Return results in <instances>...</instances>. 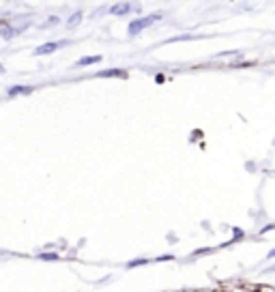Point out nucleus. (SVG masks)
<instances>
[{
    "instance_id": "3",
    "label": "nucleus",
    "mask_w": 275,
    "mask_h": 292,
    "mask_svg": "<svg viewBox=\"0 0 275 292\" xmlns=\"http://www.w3.org/2000/svg\"><path fill=\"white\" fill-rule=\"evenodd\" d=\"M131 9H133L131 2H118V4L110 7V13H112V15H125V13H129Z\"/></svg>"
},
{
    "instance_id": "8",
    "label": "nucleus",
    "mask_w": 275,
    "mask_h": 292,
    "mask_svg": "<svg viewBox=\"0 0 275 292\" xmlns=\"http://www.w3.org/2000/svg\"><path fill=\"white\" fill-rule=\"evenodd\" d=\"M82 17H84V13H82V11H78V13H73V15H71V17H69V19H67V26H69V28H73V26H78V24H80V22H82Z\"/></svg>"
},
{
    "instance_id": "1",
    "label": "nucleus",
    "mask_w": 275,
    "mask_h": 292,
    "mask_svg": "<svg viewBox=\"0 0 275 292\" xmlns=\"http://www.w3.org/2000/svg\"><path fill=\"white\" fill-rule=\"evenodd\" d=\"M157 19H162V13H153V15H148V17H138V19H133L131 24H129V34H138V32H142L144 28H148L153 22H157Z\"/></svg>"
},
{
    "instance_id": "7",
    "label": "nucleus",
    "mask_w": 275,
    "mask_h": 292,
    "mask_svg": "<svg viewBox=\"0 0 275 292\" xmlns=\"http://www.w3.org/2000/svg\"><path fill=\"white\" fill-rule=\"evenodd\" d=\"M9 95H26V92H32V88L31 86H11V88H9Z\"/></svg>"
},
{
    "instance_id": "12",
    "label": "nucleus",
    "mask_w": 275,
    "mask_h": 292,
    "mask_svg": "<svg viewBox=\"0 0 275 292\" xmlns=\"http://www.w3.org/2000/svg\"><path fill=\"white\" fill-rule=\"evenodd\" d=\"M267 258H271V260L275 258V249H271V251H269V256H267Z\"/></svg>"
},
{
    "instance_id": "11",
    "label": "nucleus",
    "mask_w": 275,
    "mask_h": 292,
    "mask_svg": "<svg viewBox=\"0 0 275 292\" xmlns=\"http://www.w3.org/2000/svg\"><path fill=\"white\" fill-rule=\"evenodd\" d=\"M58 22H61V19H58V17H49V19H48L46 24H48V26H49V24H58Z\"/></svg>"
},
{
    "instance_id": "4",
    "label": "nucleus",
    "mask_w": 275,
    "mask_h": 292,
    "mask_svg": "<svg viewBox=\"0 0 275 292\" xmlns=\"http://www.w3.org/2000/svg\"><path fill=\"white\" fill-rule=\"evenodd\" d=\"M0 32H2V39H11L13 34H19V28H13L7 22H2L0 24Z\"/></svg>"
},
{
    "instance_id": "5",
    "label": "nucleus",
    "mask_w": 275,
    "mask_h": 292,
    "mask_svg": "<svg viewBox=\"0 0 275 292\" xmlns=\"http://www.w3.org/2000/svg\"><path fill=\"white\" fill-rule=\"evenodd\" d=\"M97 76L99 77H125L127 73L121 71V69H110V71H99Z\"/></svg>"
},
{
    "instance_id": "6",
    "label": "nucleus",
    "mask_w": 275,
    "mask_h": 292,
    "mask_svg": "<svg viewBox=\"0 0 275 292\" xmlns=\"http://www.w3.org/2000/svg\"><path fill=\"white\" fill-rule=\"evenodd\" d=\"M101 61V56H84L76 62V67H86V65H95V62Z\"/></svg>"
},
{
    "instance_id": "2",
    "label": "nucleus",
    "mask_w": 275,
    "mask_h": 292,
    "mask_svg": "<svg viewBox=\"0 0 275 292\" xmlns=\"http://www.w3.org/2000/svg\"><path fill=\"white\" fill-rule=\"evenodd\" d=\"M69 41H52V43H43V46H39L37 49H34V56H46V54H52L56 52L58 47L67 46Z\"/></svg>"
},
{
    "instance_id": "9",
    "label": "nucleus",
    "mask_w": 275,
    "mask_h": 292,
    "mask_svg": "<svg viewBox=\"0 0 275 292\" xmlns=\"http://www.w3.org/2000/svg\"><path fill=\"white\" fill-rule=\"evenodd\" d=\"M39 258L41 260H58V254H41Z\"/></svg>"
},
{
    "instance_id": "10",
    "label": "nucleus",
    "mask_w": 275,
    "mask_h": 292,
    "mask_svg": "<svg viewBox=\"0 0 275 292\" xmlns=\"http://www.w3.org/2000/svg\"><path fill=\"white\" fill-rule=\"evenodd\" d=\"M243 230H239V228H234V241H239V239H243Z\"/></svg>"
}]
</instances>
